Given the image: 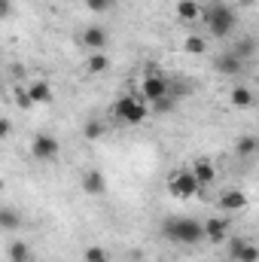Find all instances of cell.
Returning a JSON list of instances; mask_svg holds the SVG:
<instances>
[{
	"label": "cell",
	"instance_id": "cell-1",
	"mask_svg": "<svg viewBox=\"0 0 259 262\" xmlns=\"http://www.w3.org/2000/svg\"><path fill=\"white\" fill-rule=\"evenodd\" d=\"M165 238L177 241V244H198L204 238V223H198L192 216H171L165 220Z\"/></svg>",
	"mask_w": 259,
	"mask_h": 262
},
{
	"label": "cell",
	"instance_id": "cell-5",
	"mask_svg": "<svg viewBox=\"0 0 259 262\" xmlns=\"http://www.w3.org/2000/svg\"><path fill=\"white\" fill-rule=\"evenodd\" d=\"M58 152H61L58 137H52V134H46V131H40V134L34 137V143H31V156H34L37 162H52V159H58Z\"/></svg>",
	"mask_w": 259,
	"mask_h": 262
},
{
	"label": "cell",
	"instance_id": "cell-4",
	"mask_svg": "<svg viewBox=\"0 0 259 262\" xmlns=\"http://www.w3.org/2000/svg\"><path fill=\"white\" fill-rule=\"evenodd\" d=\"M201 186H198V180H195L192 171H174L171 177H168V192L174 198H192Z\"/></svg>",
	"mask_w": 259,
	"mask_h": 262
},
{
	"label": "cell",
	"instance_id": "cell-20",
	"mask_svg": "<svg viewBox=\"0 0 259 262\" xmlns=\"http://www.w3.org/2000/svg\"><path fill=\"white\" fill-rule=\"evenodd\" d=\"M183 49H186V52H192V55H204L207 43H204V37H198V34H189V37L183 40Z\"/></svg>",
	"mask_w": 259,
	"mask_h": 262
},
{
	"label": "cell",
	"instance_id": "cell-24",
	"mask_svg": "<svg viewBox=\"0 0 259 262\" xmlns=\"http://www.w3.org/2000/svg\"><path fill=\"white\" fill-rule=\"evenodd\" d=\"M15 104H18L21 110H31V107L37 104V101H34V95H31V92H25V89H18V92H15Z\"/></svg>",
	"mask_w": 259,
	"mask_h": 262
},
{
	"label": "cell",
	"instance_id": "cell-29",
	"mask_svg": "<svg viewBox=\"0 0 259 262\" xmlns=\"http://www.w3.org/2000/svg\"><path fill=\"white\" fill-rule=\"evenodd\" d=\"M0 15H3V18L12 15V0H0Z\"/></svg>",
	"mask_w": 259,
	"mask_h": 262
},
{
	"label": "cell",
	"instance_id": "cell-19",
	"mask_svg": "<svg viewBox=\"0 0 259 262\" xmlns=\"http://www.w3.org/2000/svg\"><path fill=\"white\" fill-rule=\"evenodd\" d=\"M21 226V216L12 210V207H3L0 210V229H6V232H15Z\"/></svg>",
	"mask_w": 259,
	"mask_h": 262
},
{
	"label": "cell",
	"instance_id": "cell-23",
	"mask_svg": "<svg viewBox=\"0 0 259 262\" xmlns=\"http://www.w3.org/2000/svg\"><path fill=\"white\" fill-rule=\"evenodd\" d=\"M9 259H12V262H28V259H31L28 244H25V241H15V244L9 247Z\"/></svg>",
	"mask_w": 259,
	"mask_h": 262
},
{
	"label": "cell",
	"instance_id": "cell-26",
	"mask_svg": "<svg viewBox=\"0 0 259 262\" xmlns=\"http://www.w3.org/2000/svg\"><path fill=\"white\" fill-rule=\"evenodd\" d=\"M107 259H110V256H107V250H104V247H98V244L85 250V262H107Z\"/></svg>",
	"mask_w": 259,
	"mask_h": 262
},
{
	"label": "cell",
	"instance_id": "cell-16",
	"mask_svg": "<svg viewBox=\"0 0 259 262\" xmlns=\"http://www.w3.org/2000/svg\"><path fill=\"white\" fill-rule=\"evenodd\" d=\"M198 15H201V6H198L195 0H180V3H177V18H180V21H195Z\"/></svg>",
	"mask_w": 259,
	"mask_h": 262
},
{
	"label": "cell",
	"instance_id": "cell-30",
	"mask_svg": "<svg viewBox=\"0 0 259 262\" xmlns=\"http://www.w3.org/2000/svg\"><path fill=\"white\" fill-rule=\"evenodd\" d=\"M256 92H259V85H256Z\"/></svg>",
	"mask_w": 259,
	"mask_h": 262
},
{
	"label": "cell",
	"instance_id": "cell-25",
	"mask_svg": "<svg viewBox=\"0 0 259 262\" xmlns=\"http://www.w3.org/2000/svg\"><path fill=\"white\" fill-rule=\"evenodd\" d=\"M85 6H89L92 12H110V9L116 6V0H85Z\"/></svg>",
	"mask_w": 259,
	"mask_h": 262
},
{
	"label": "cell",
	"instance_id": "cell-8",
	"mask_svg": "<svg viewBox=\"0 0 259 262\" xmlns=\"http://www.w3.org/2000/svg\"><path fill=\"white\" fill-rule=\"evenodd\" d=\"M241 67H244V61H241L235 52H223V55L213 61V70H217L220 76H238Z\"/></svg>",
	"mask_w": 259,
	"mask_h": 262
},
{
	"label": "cell",
	"instance_id": "cell-12",
	"mask_svg": "<svg viewBox=\"0 0 259 262\" xmlns=\"http://www.w3.org/2000/svg\"><path fill=\"white\" fill-rule=\"evenodd\" d=\"M82 43H85L92 52H104V46H107V31H104V28H85Z\"/></svg>",
	"mask_w": 259,
	"mask_h": 262
},
{
	"label": "cell",
	"instance_id": "cell-3",
	"mask_svg": "<svg viewBox=\"0 0 259 262\" xmlns=\"http://www.w3.org/2000/svg\"><path fill=\"white\" fill-rule=\"evenodd\" d=\"M235 25H238V15H235L232 6L213 3V6L207 9V28H210L213 37H229V34L235 31Z\"/></svg>",
	"mask_w": 259,
	"mask_h": 262
},
{
	"label": "cell",
	"instance_id": "cell-10",
	"mask_svg": "<svg viewBox=\"0 0 259 262\" xmlns=\"http://www.w3.org/2000/svg\"><path fill=\"white\" fill-rule=\"evenodd\" d=\"M220 207H223V210H229V213L244 210V207H247V195H244L241 189H226V192L220 195Z\"/></svg>",
	"mask_w": 259,
	"mask_h": 262
},
{
	"label": "cell",
	"instance_id": "cell-2",
	"mask_svg": "<svg viewBox=\"0 0 259 262\" xmlns=\"http://www.w3.org/2000/svg\"><path fill=\"white\" fill-rule=\"evenodd\" d=\"M113 113H116V119H119V122H125V125H140V122L146 119L149 107H146V101H143V98L122 95V98L113 104Z\"/></svg>",
	"mask_w": 259,
	"mask_h": 262
},
{
	"label": "cell",
	"instance_id": "cell-6",
	"mask_svg": "<svg viewBox=\"0 0 259 262\" xmlns=\"http://www.w3.org/2000/svg\"><path fill=\"white\" fill-rule=\"evenodd\" d=\"M168 79L165 76H159V73H146L143 79H140V95H143V101H149V104H156V101H162V98H168Z\"/></svg>",
	"mask_w": 259,
	"mask_h": 262
},
{
	"label": "cell",
	"instance_id": "cell-27",
	"mask_svg": "<svg viewBox=\"0 0 259 262\" xmlns=\"http://www.w3.org/2000/svg\"><path fill=\"white\" fill-rule=\"evenodd\" d=\"M153 110H156V113H168V110H174V101H171V98H162V101H156Z\"/></svg>",
	"mask_w": 259,
	"mask_h": 262
},
{
	"label": "cell",
	"instance_id": "cell-7",
	"mask_svg": "<svg viewBox=\"0 0 259 262\" xmlns=\"http://www.w3.org/2000/svg\"><path fill=\"white\" fill-rule=\"evenodd\" d=\"M229 256H232V262H259V244H250L244 238H235L229 244Z\"/></svg>",
	"mask_w": 259,
	"mask_h": 262
},
{
	"label": "cell",
	"instance_id": "cell-17",
	"mask_svg": "<svg viewBox=\"0 0 259 262\" xmlns=\"http://www.w3.org/2000/svg\"><path fill=\"white\" fill-rule=\"evenodd\" d=\"M232 52H235L241 61H247V58H253V55H256V40H253V37H241V40L235 43V49H232Z\"/></svg>",
	"mask_w": 259,
	"mask_h": 262
},
{
	"label": "cell",
	"instance_id": "cell-21",
	"mask_svg": "<svg viewBox=\"0 0 259 262\" xmlns=\"http://www.w3.org/2000/svg\"><path fill=\"white\" fill-rule=\"evenodd\" d=\"M107 67H110V58L104 52H92L89 55V73H104Z\"/></svg>",
	"mask_w": 259,
	"mask_h": 262
},
{
	"label": "cell",
	"instance_id": "cell-9",
	"mask_svg": "<svg viewBox=\"0 0 259 262\" xmlns=\"http://www.w3.org/2000/svg\"><path fill=\"white\" fill-rule=\"evenodd\" d=\"M82 189H85L89 195H104V189H107V177H104L98 168H92V171L82 174Z\"/></svg>",
	"mask_w": 259,
	"mask_h": 262
},
{
	"label": "cell",
	"instance_id": "cell-28",
	"mask_svg": "<svg viewBox=\"0 0 259 262\" xmlns=\"http://www.w3.org/2000/svg\"><path fill=\"white\" fill-rule=\"evenodd\" d=\"M9 134H12V122L3 116V119H0V137H9Z\"/></svg>",
	"mask_w": 259,
	"mask_h": 262
},
{
	"label": "cell",
	"instance_id": "cell-14",
	"mask_svg": "<svg viewBox=\"0 0 259 262\" xmlns=\"http://www.w3.org/2000/svg\"><path fill=\"white\" fill-rule=\"evenodd\" d=\"M253 92L247 89V85H235L232 89V107H238V110H250L253 107Z\"/></svg>",
	"mask_w": 259,
	"mask_h": 262
},
{
	"label": "cell",
	"instance_id": "cell-15",
	"mask_svg": "<svg viewBox=\"0 0 259 262\" xmlns=\"http://www.w3.org/2000/svg\"><path fill=\"white\" fill-rule=\"evenodd\" d=\"M28 92L34 95V101H37V104H49V101H52V85H49L46 79L31 82V89H28Z\"/></svg>",
	"mask_w": 259,
	"mask_h": 262
},
{
	"label": "cell",
	"instance_id": "cell-13",
	"mask_svg": "<svg viewBox=\"0 0 259 262\" xmlns=\"http://www.w3.org/2000/svg\"><path fill=\"white\" fill-rule=\"evenodd\" d=\"M226 229H229V223L213 216V220L204 223V238H207L210 244H220V241H226Z\"/></svg>",
	"mask_w": 259,
	"mask_h": 262
},
{
	"label": "cell",
	"instance_id": "cell-18",
	"mask_svg": "<svg viewBox=\"0 0 259 262\" xmlns=\"http://www.w3.org/2000/svg\"><path fill=\"white\" fill-rule=\"evenodd\" d=\"M235 152H238V156H244V159L256 156V152H259V140H256V137H250V134H247V137H238Z\"/></svg>",
	"mask_w": 259,
	"mask_h": 262
},
{
	"label": "cell",
	"instance_id": "cell-22",
	"mask_svg": "<svg viewBox=\"0 0 259 262\" xmlns=\"http://www.w3.org/2000/svg\"><path fill=\"white\" fill-rule=\"evenodd\" d=\"M104 122H98V119H89V122H85V128H82V137H85V140H101V137H104Z\"/></svg>",
	"mask_w": 259,
	"mask_h": 262
},
{
	"label": "cell",
	"instance_id": "cell-11",
	"mask_svg": "<svg viewBox=\"0 0 259 262\" xmlns=\"http://www.w3.org/2000/svg\"><path fill=\"white\" fill-rule=\"evenodd\" d=\"M189 171L195 174V180H198V186H210V183L217 180V168H213V165H210L207 159H198V162H195V165L189 168Z\"/></svg>",
	"mask_w": 259,
	"mask_h": 262
}]
</instances>
